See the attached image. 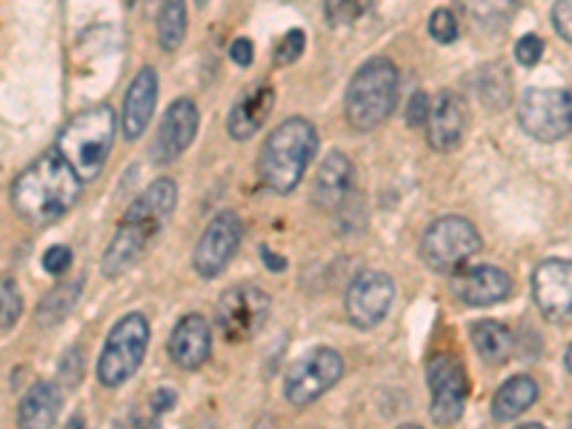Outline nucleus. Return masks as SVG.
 Instances as JSON below:
<instances>
[{
    "mask_svg": "<svg viewBox=\"0 0 572 429\" xmlns=\"http://www.w3.org/2000/svg\"><path fill=\"white\" fill-rule=\"evenodd\" d=\"M570 429H572V412H570Z\"/></svg>",
    "mask_w": 572,
    "mask_h": 429,
    "instance_id": "42",
    "label": "nucleus"
},
{
    "mask_svg": "<svg viewBox=\"0 0 572 429\" xmlns=\"http://www.w3.org/2000/svg\"><path fill=\"white\" fill-rule=\"evenodd\" d=\"M272 106H275V92L263 84L252 86V90L232 106V112H229V135H232L235 140H249L252 135H258V129L267 124Z\"/></svg>",
    "mask_w": 572,
    "mask_h": 429,
    "instance_id": "20",
    "label": "nucleus"
},
{
    "mask_svg": "<svg viewBox=\"0 0 572 429\" xmlns=\"http://www.w3.org/2000/svg\"><path fill=\"white\" fill-rule=\"evenodd\" d=\"M241 238H243V227H241V218L235 212H221L215 214L209 227L204 229V236H200L198 247H195V255L193 263L198 275L204 278H218L223 270H227V263L232 261L238 247H241Z\"/></svg>",
    "mask_w": 572,
    "mask_h": 429,
    "instance_id": "12",
    "label": "nucleus"
},
{
    "mask_svg": "<svg viewBox=\"0 0 572 429\" xmlns=\"http://www.w3.org/2000/svg\"><path fill=\"white\" fill-rule=\"evenodd\" d=\"M538 401V384L532 381L530 375H516L507 384L498 387V393L492 395V418L496 421H516Z\"/></svg>",
    "mask_w": 572,
    "mask_h": 429,
    "instance_id": "23",
    "label": "nucleus"
},
{
    "mask_svg": "<svg viewBox=\"0 0 572 429\" xmlns=\"http://www.w3.org/2000/svg\"><path fill=\"white\" fill-rule=\"evenodd\" d=\"M229 55H232V61L238 63V66H249L252 55H256V46H252L249 38H238V41L232 43V49H229Z\"/></svg>",
    "mask_w": 572,
    "mask_h": 429,
    "instance_id": "36",
    "label": "nucleus"
},
{
    "mask_svg": "<svg viewBox=\"0 0 572 429\" xmlns=\"http://www.w3.org/2000/svg\"><path fill=\"white\" fill-rule=\"evenodd\" d=\"M115 144V112L112 106H92L63 126L58 153L66 158L81 180H95L110 160Z\"/></svg>",
    "mask_w": 572,
    "mask_h": 429,
    "instance_id": "4",
    "label": "nucleus"
},
{
    "mask_svg": "<svg viewBox=\"0 0 572 429\" xmlns=\"http://www.w3.org/2000/svg\"><path fill=\"white\" fill-rule=\"evenodd\" d=\"M195 135H198V106L189 97H180L166 109L164 121H160L153 144V158L158 164H173L187 153Z\"/></svg>",
    "mask_w": 572,
    "mask_h": 429,
    "instance_id": "15",
    "label": "nucleus"
},
{
    "mask_svg": "<svg viewBox=\"0 0 572 429\" xmlns=\"http://www.w3.org/2000/svg\"><path fill=\"white\" fill-rule=\"evenodd\" d=\"M453 292L467 306H492L512 295V278L498 266H472L453 278Z\"/></svg>",
    "mask_w": 572,
    "mask_h": 429,
    "instance_id": "16",
    "label": "nucleus"
},
{
    "mask_svg": "<svg viewBox=\"0 0 572 429\" xmlns=\"http://www.w3.org/2000/svg\"><path fill=\"white\" fill-rule=\"evenodd\" d=\"M306 49V38L301 29H290L287 35L281 38V43H278L275 49V63L278 66H287V63H295L298 57L304 55Z\"/></svg>",
    "mask_w": 572,
    "mask_h": 429,
    "instance_id": "31",
    "label": "nucleus"
},
{
    "mask_svg": "<svg viewBox=\"0 0 572 429\" xmlns=\"http://www.w3.org/2000/svg\"><path fill=\"white\" fill-rule=\"evenodd\" d=\"M66 429H86V423H83L81 416H72L70 423H66Z\"/></svg>",
    "mask_w": 572,
    "mask_h": 429,
    "instance_id": "38",
    "label": "nucleus"
},
{
    "mask_svg": "<svg viewBox=\"0 0 572 429\" xmlns=\"http://www.w3.org/2000/svg\"><path fill=\"white\" fill-rule=\"evenodd\" d=\"M23 312V295L18 281L9 275H0V333L12 329L21 321Z\"/></svg>",
    "mask_w": 572,
    "mask_h": 429,
    "instance_id": "28",
    "label": "nucleus"
},
{
    "mask_svg": "<svg viewBox=\"0 0 572 429\" xmlns=\"http://www.w3.org/2000/svg\"><path fill=\"white\" fill-rule=\"evenodd\" d=\"M552 23L559 29V35L572 41V0H559L552 9Z\"/></svg>",
    "mask_w": 572,
    "mask_h": 429,
    "instance_id": "35",
    "label": "nucleus"
},
{
    "mask_svg": "<svg viewBox=\"0 0 572 429\" xmlns=\"http://www.w3.org/2000/svg\"><path fill=\"white\" fill-rule=\"evenodd\" d=\"M149 349V321L141 312H132L115 324L97 358V381L104 387H121L138 373Z\"/></svg>",
    "mask_w": 572,
    "mask_h": 429,
    "instance_id": "6",
    "label": "nucleus"
},
{
    "mask_svg": "<svg viewBox=\"0 0 572 429\" xmlns=\"http://www.w3.org/2000/svg\"><path fill=\"white\" fill-rule=\"evenodd\" d=\"M341 375H344L341 355L330 346H318V349H312V353H306L304 358H298L292 364L287 381H283V395L295 407H306V404L318 401L324 393H330L339 384Z\"/></svg>",
    "mask_w": 572,
    "mask_h": 429,
    "instance_id": "9",
    "label": "nucleus"
},
{
    "mask_svg": "<svg viewBox=\"0 0 572 429\" xmlns=\"http://www.w3.org/2000/svg\"><path fill=\"white\" fill-rule=\"evenodd\" d=\"M126 3H132V0H126Z\"/></svg>",
    "mask_w": 572,
    "mask_h": 429,
    "instance_id": "43",
    "label": "nucleus"
},
{
    "mask_svg": "<svg viewBox=\"0 0 572 429\" xmlns=\"http://www.w3.org/2000/svg\"><path fill=\"white\" fill-rule=\"evenodd\" d=\"M318 132L310 121L290 118L267 138L258 158L263 187L278 195H290L301 184L310 160L315 158Z\"/></svg>",
    "mask_w": 572,
    "mask_h": 429,
    "instance_id": "3",
    "label": "nucleus"
},
{
    "mask_svg": "<svg viewBox=\"0 0 572 429\" xmlns=\"http://www.w3.org/2000/svg\"><path fill=\"white\" fill-rule=\"evenodd\" d=\"M464 132H467V112H464L461 97L453 92H441L429 104L427 118V138L433 149L438 153H449L461 144Z\"/></svg>",
    "mask_w": 572,
    "mask_h": 429,
    "instance_id": "17",
    "label": "nucleus"
},
{
    "mask_svg": "<svg viewBox=\"0 0 572 429\" xmlns=\"http://www.w3.org/2000/svg\"><path fill=\"white\" fill-rule=\"evenodd\" d=\"M478 252H481L478 229L458 214H447L441 221H435L420 241V255L435 272H458Z\"/></svg>",
    "mask_w": 572,
    "mask_h": 429,
    "instance_id": "7",
    "label": "nucleus"
},
{
    "mask_svg": "<svg viewBox=\"0 0 572 429\" xmlns=\"http://www.w3.org/2000/svg\"><path fill=\"white\" fill-rule=\"evenodd\" d=\"M187 38V0H164L158 12V43L164 52H175Z\"/></svg>",
    "mask_w": 572,
    "mask_h": 429,
    "instance_id": "26",
    "label": "nucleus"
},
{
    "mask_svg": "<svg viewBox=\"0 0 572 429\" xmlns=\"http://www.w3.org/2000/svg\"><path fill=\"white\" fill-rule=\"evenodd\" d=\"M212 353V329L200 315H187L178 321L169 338V355L180 369H198Z\"/></svg>",
    "mask_w": 572,
    "mask_h": 429,
    "instance_id": "18",
    "label": "nucleus"
},
{
    "mask_svg": "<svg viewBox=\"0 0 572 429\" xmlns=\"http://www.w3.org/2000/svg\"><path fill=\"white\" fill-rule=\"evenodd\" d=\"M458 9L481 32H501L512 21L518 0H458Z\"/></svg>",
    "mask_w": 572,
    "mask_h": 429,
    "instance_id": "24",
    "label": "nucleus"
},
{
    "mask_svg": "<svg viewBox=\"0 0 572 429\" xmlns=\"http://www.w3.org/2000/svg\"><path fill=\"white\" fill-rule=\"evenodd\" d=\"M77 295H81V281H72V284L66 286H58V290H52L43 299L41 310H38V318H41L43 326H52L58 324V321H63L66 315L72 312V306H75Z\"/></svg>",
    "mask_w": 572,
    "mask_h": 429,
    "instance_id": "27",
    "label": "nucleus"
},
{
    "mask_svg": "<svg viewBox=\"0 0 572 429\" xmlns=\"http://www.w3.org/2000/svg\"><path fill=\"white\" fill-rule=\"evenodd\" d=\"M352 192V160L344 153H330L315 175L312 198L321 209H339Z\"/></svg>",
    "mask_w": 572,
    "mask_h": 429,
    "instance_id": "21",
    "label": "nucleus"
},
{
    "mask_svg": "<svg viewBox=\"0 0 572 429\" xmlns=\"http://www.w3.org/2000/svg\"><path fill=\"white\" fill-rule=\"evenodd\" d=\"M469 335H472L476 353L481 355L487 364H503V360H510L512 349H516L512 333L503 324H498V321H478Z\"/></svg>",
    "mask_w": 572,
    "mask_h": 429,
    "instance_id": "25",
    "label": "nucleus"
},
{
    "mask_svg": "<svg viewBox=\"0 0 572 429\" xmlns=\"http://www.w3.org/2000/svg\"><path fill=\"white\" fill-rule=\"evenodd\" d=\"M70 266H72V250L70 247H63V243L46 250V255H43V270H46L49 275H63Z\"/></svg>",
    "mask_w": 572,
    "mask_h": 429,
    "instance_id": "32",
    "label": "nucleus"
},
{
    "mask_svg": "<svg viewBox=\"0 0 572 429\" xmlns=\"http://www.w3.org/2000/svg\"><path fill=\"white\" fill-rule=\"evenodd\" d=\"M401 429H420V427H415V423H407V427H401Z\"/></svg>",
    "mask_w": 572,
    "mask_h": 429,
    "instance_id": "41",
    "label": "nucleus"
},
{
    "mask_svg": "<svg viewBox=\"0 0 572 429\" xmlns=\"http://www.w3.org/2000/svg\"><path fill=\"white\" fill-rule=\"evenodd\" d=\"M518 429H547V427H541V423H524V427H518Z\"/></svg>",
    "mask_w": 572,
    "mask_h": 429,
    "instance_id": "40",
    "label": "nucleus"
},
{
    "mask_svg": "<svg viewBox=\"0 0 572 429\" xmlns=\"http://www.w3.org/2000/svg\"><path fill=\"white\" fill-rule=\"evenodd\" d=\"M429 101L424 92H415L413 97H409V106H407V121L409 126H427V118H429Z\"/></svg>",
    "mask_w": 572,
    "mask_h": 429,
    "instance_id": "34",
    "label": "nucleus"
},
{
    "mask_svg": "<svg viewBox=\"0 0 572 429\" xmlns=\"http://www.w3.org/2000/svg\"><path fill=\"white\" fill-rule=\"evenodd\" d=\"M532 295L547 321L572 324V261L550 258L532 275Z\"/></svg>",
    "mask_w": 572,
    "mask_h": 429,
    "instance_id": "14",
    "label": "nucleus"
},
{
    "mask_svg": "<svg viewBox=\"0 0 572 429\" xmlns=\"http://www.w3.org/2000/svg\"><path fill=\"white\" fill-rule=\"evenodd\" d=\"M269 295L263 290L252 284L232 286L221 295L218 301V310H215V321H218V329L223 333V338L241 344V341L256 338L258 329L267 324L269 318Z\"/></svg>",
    "mask_w": 572,
    "mask_h": 429,
    "instance_id": "10",
    "label": "nucleus"
},
{
    "mask_svg": "<svg viewBox=\"0 0 572 429\" xmlns=\"http://www.w3.org/2000/svg\"><path fill=\"white\" fill-rule=\"evenodd\" d=\"M153 409L155 412H164V409L175 407V393H169V389H158V393L153 395Z\"/></svg>",
    "mask_w": 572,
    "mask_h": 429,
    "instance_id": "37",
    "label": "nucleus"
},
{
    "mask_svg": "<svg viewBox=\"0 0 572 429\" xmlns=\"http://www.w3.org/2000/svg\"><path fill=\"white\" fill-rule=\"evenodd\" d=\"M541 52H544V41L538 35H524L516 43V61L524 66H535L541 61Z\"/></svg>",
    "mask_w": 572,
    "mask_h": 429,
    "instance_id": "33",
    "label": "nucleus"
},
{
    "mask_svg": "<svg viewBox=\"0 0 572 429\" xmlns=\"http://www.w3.org/2000/svg\"><path fill=\"white\" fill-rule=\"evenodd\" d=\"M58 412H61V393L55 384L38 381L23 395L18 409V427L21 429H52Z\"/></svg>",
    "mask_w": 572,
    "mask_h": 429,
    "instance_id": "22",
    "label": "nucleus"
},
{
    "mask_svg": "<svg viewBox=\"0 0 572 429\" xmlns=\"http://www.w3.org/2000/svg\"><path fill=\"white\" fill-rule=\"evenodd\" d=\"M175 203H178V187L169 178H158L141 198H135V203L126 209V218L117 229V236L112 238L101 272L106 278L124 275L132 263L144 255L160 227L173 218Z\"/></svg>",
    "mask_w": 572,
    "mask_h": 429,
    "instance_id": "2",
    "label": "nucleus"
},
{
    "mask_svg": "<svg viewBox=\"0 0 572 429\" xmlns=\"http://www.w3.org/2000/svg\"><path fill=\"white\" fill-rule=\"evenodd\" d=\"M155 101H158V75H155L153 66H144L126 90L124 124H121L126 138L138 140L144 135L155 112Z\"/></svg>",
    "mask_w": 572,
    "mask_h": 429,
    "instance_id": "19",
    "label": "nucleus"
},
{
    "mask_svg": "<svg viewBox=\"0 0 572 429\" xmlns=\"http://www.w3.org/2000/svg\"><path fill=\"white\" fill-rule=\"evenodd\" d=\"M429 35H433V41L438 43H453L458 38V21L456 14L449 12V9H435L433 14H429Z\"/></svg>",
    "mask_w": 572,
    "mask_h": 429,
    "instance_id": "30",
    "label": "nucleus"
},
{
    "mask_svg": "<svg viewBox=\"0 0 572 429\" xmlns=\"http://www.w3.org/2000/svg\"><path fill=\"white\" fill-rule=\"evenodd\" d=\"M373 7V0H324L326 21L335 27H350V23L361 21Z\"/></svg>",
    "mask_w": 572,
    "mask_h": 429,
    "instance_id": "29",
    "label": "nucleus"
},
{
    "mask_svg": "<svg viewBox=\"0 0 572 429\" xmlns=\"http://www.w3.org/2000/svg\"><path fill=\"white\" fill-rule=\"evenodd\" d=\"M401 77L389 57L366 61L346 86V121L352 129L370 132L384 124L398 106Z\"/></svg>",
    "mask_w": 572,
    "mask_h": 429,
    "instance_id": "5",
    "label": "nucleus"
},
{
    "mask_svg": "<svg viewBox=\"0 0 572 429\" xmlns=\"http://www.w3.org/2000/svg\"><path fill=\"white\" fill-rule=\"evenodd\" d=\"M395 284L384 272H361L346 292V315L358 329H373L393 306Z\"/></svg>",
    "mask_w": 572,
    "mask_h": 429,
    "instance_id": "13",
    "label": "nucleus"
},
{
    "mask_svg": "<svg viewBox=\"0 0 572 429\" xmlns=\"http://www.w3.org/2000/svg\"><path fill=\"white\" fill-rule=\"evenodd\" d=\"M81 198V178L61 153H46L29 164L12 187V207L29 223H52L70 212Z\"/></svg>",
    "mask_w": 572,
    "mask_h": 429,
    "instance_id": "1",
    "label": "nucleus"
},
{
    "mask_svg": "<svg viewBox=\"0 0 572 429\" xmlns=\"http://www.w3.org/2000/svg\"><path fill=\"white\" fill-rule=\"evenodd\" d=\"M429 393H433V418L438 423H453L464 416L469 398V381L464 364L453 355H435L427 367Z\"/></svg>",
    "mask_w": 572,
    "mask_h": 429,
    "instance_id": "11",
    "label": "nucleus"
},
{
    "mask_svg": "<svg viewBox=\"0 0 572 429\" xmlns=\"http://www.w3.org/2000/svg\"><path fill=\"white\" fill-rule=\"evenodd\" d=\"M566 369L572 373V344H570V349H566Z\"/></svg>",
    "mask_w": 572,
    "mask_h": 429,
    "instance_id": "39",
    "label": "nucleus"
},
{
    "mask_svg": "<svg viewBox=\"0 0 572 429\" xmlns=\"http://www.w3.org/2000/svg\"><path fill=\"white\" fill-rule=\"evenodd\" d=\"M518 124L544 144L566 138L572 132V95L566 90H527L518 101Z\"/></svg>",
    "mask_w": 572,
    "mask_h": 429,
    "instance_id": "8",
    "label": "nucleus"
}]
</instances>
